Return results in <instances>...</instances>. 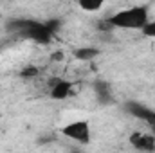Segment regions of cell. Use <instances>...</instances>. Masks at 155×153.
I'll use <instances>...</instances> for the list:
<instances>
[{
  "label": "cell",
  "mask_w": 155,
  "mask_h": 153,
  "mask_svg": "<svg viewBox=\"0 0 155 153\" xmlns=\"http://www.w3.org/2000/svg\"><path fill=\"white\" fill-rule=\"evenodd\" d=\"M94 90H96L97 99L103 105L110 103V99H112V86H110V83H107V81H96L94 83Z\"/></svg>",
  "instance_id": "cell-7"
},
{
  "label": "cell",
  "mask_w": 155,
  "mask_h": 153,
  "mask_svg": "<svg viewBox=\"0 0 155 153\" xmlns=\"http://www.w3.org/2000/svg\"><path fill=\"white\" fill-rule=\"evenodd\" d=\"M72 92V81H65V79H52V86H51V97L54 101H63L71 96Z\"/></svg>",
  "instance_id": "cell-5"
},
{
  "label": "cell",
  "mask_w": 155,
  "mask_h": 153,
  "mask_svg": "<svg viewBox=\"0 0 155 153\" xmlns=\"http://www.w3.org/2000/svg\"><path fill=\"white\" fill-rule=\"evenodd\" d=\"M148 22V9L143 7V5H137V7H130V9H123V11H117L114 13L110 18H108V24L112 27L117 29H135V31H141Z\"/></svg>",
  "instance_id": "cell-1"
},
{
  "label": "cell",
  "mask_w": 155,
  "mask_h": 153,
  "mask_svg": "<svg viewBox=\"0 0 155 153\" xmlns=\"http://www.w3.org/2000/svg\"><path fill=\"white\" fill-rule=\"evenodd\" d=\"M22 77H36L38 76V69L36 67H25L22 72H20Z\"/></svg>",
  "instance_id": "cell-11"
},
{
  "label": "cell",
  "mask_w": 155,
  "mask_h": 153,
  "mask_svg": "<svg viewBox=\"0 0 155 153\" xmlns=\"http://www.w3.org/2000/svg\"><path fill=\"white\" fill-rule=\"evenodd\" d=\"M52 60H56V61L63 60V52H58V54H54V56H52Z\"/></svg>",
  "instance_id": "cell-13"
},
{
  "label": "cell",
  "mask_w": 155,
  "mask_h": 153,
  "mask_svg": "<svg viewBox=\"0 0 155 153\" xmlns=\"http://www.w3.org/2000/svg\"><path fill=\"white\" fill-rule=\"evenodd\" d=\"M97 56H99V50L96 47H79L74 50V58L79 61H92Z\"/></svg>",
  "instance_id": "cell-8"
},
{
  "label": "cell",
  "mask_w": 155,
  "mask_h": 153,
  "mask_svg": "<svg viewBox=\"0 0 155 153\" xmlns=\"http://www.w3.org/2000/svg\"><path fill=\"white\" fill-rule=\"evenodd\" d=\"M141 33H143L146 38H155V20H148L146 25L141 29Z\"/></svg>",
  "instance_id": "cell-10"
},
{
  "label": "cell",
  "mask_w": 155,
  "mask_h": 153,
  "mask_svg": "<svg viewBox=\"0 0 155 153\" xmlns=\"http://www.w3.org/2000/svg\"><path fill=\"white\" fill-rule=\"evenodd\" d=\"M124 110L130 115H134V117H137V119H141V121H146V122H150V124L155 121V110H150L148 106H144V105H141V103H137V101H128V103L124 105Z\"/></svg>",
  "instance_id": "cell-4"
},
{
  "label": "cell",
  "mask_w": 155,
  "mask_h": 153,
  "mask_svg": "<svg viewBox=\"0 0 155 153\" xmlns=\"http://www.w3.org/2000/svg\"><path fill=\"white\" fill-rule=\"evenodd\" d=\"M105 2L107 0H78V5L87 13H96V11H99L103 7Z\"/></svg>",
  "instance_id": "cell-9"
},
{
  "label": "cell",
  "mask_w": 155,
  "mask_h": 153,
  "mask_svg": "<svg viewBox=\"0 0 155 153\" xmlns=\"http://www.w3.org/2000/svg\"><path fill=\"white\" fill-rule=\"evenodd\" d=\"M130 144H132L135 150H141V151H152V150H155V137L148 135V133L135 132V133L130 135Z\"/></svg>",
  "instance_id": "cell-6"
},
{
  "label": "cell",
  "mask_w": 155,
  "mask_h": 153,
  "mask_svg": "<svg viewBox=\"0 0 155 153\" xmlns=\"http://www.w3.org/2000/svg\"><path fill=\"white\" fill-rule=\"evenodd\" d=\"M45 25H47L52 33H58V29H60V25H61V24H60V20H56V18H54V20H47V22H45Z\"/></svg>",
  "instance_id": "cell-12"
},
{
  "label": "cell",
  "mask_w": 155,
  "mask_h": 153,
  "mask_svg": "<svg viewBox=\"0 0 155 153\" xmlns=\"http://www.w3.org/2000/svg\"><path fill=\"white\" fill-rule=\"evenodd\" d=\"M22 34L31 40H35V41H38V43H49L51 38L54 36V33L45 24H38V22H31Z\"/></svg>",
  "instance_id": "cell-3"
},
{
  "label": "cell",
  "mask_w": 155,
  "mask_h": 153,
  "mask_svg": "<svg viewBox=\"0 0 155 153\" xmlns=\"http://www.w3.org/2000/svg\"><path fill=\"white\" fill-rule=\"evenodd\" d=\"M61 133L72 141H78L81 144H87L90 141V126L87 121H72L67 126L61 128Z\"/></svg>",
  "instance_id": "cell-2"
}]
</instances>
